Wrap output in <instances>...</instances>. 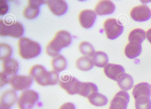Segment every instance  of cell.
<instances>
[{"label":"cell","instance_id":"cell-30","mask_svg":"<svg viewBox=\"0 0 151 109\" xmlns=\"http://www.w3.org/2000/svg\"><path fill=\"white\" fill-rule=\"evenodd\" d=\"M12 76L6 74L3 71L0 73V87L5 84H9V81Z\"/></svg>","mask_w":151,"mask_h":109},{"label":"cell","instance_id":"cell-35","mask_svg":"<svg viewBox=\"0 0 151 109\" xmlns=\"http://www.w3.org/2000/svg\"></svg>","mask_w":151,"mask_h":109},{"label":"cell","instance_id":"cell-11","mask_svg":"<svg viewBox=\"0 0 151 109\" xmlns=\"http://www.w3.org/2000/svg\"><path fill=\"white\" fill-rule=\"evenodd\" d=\"M46 3V1L45 0H29L28 5L23 10V16L28 19L35 18L39 13L40 6Z\"/></svg>","mask_w":151,"mask_h":109},{"label":"cell","instance_id":"cell-20","mask_svg":"<svg viewBox=\"0 0 151 109\" xmlns=\"http://www.w3.org/2000/svg\"><path fill=\"white\" fill-rule=\"evenodd\" d=\"M98 88L95 84L90 82L80 81L77 94L87 98L92 93L98 92Z\"/></svg>","mask_w":151,"mask_h":109},{"label":"cell","instance_id":"cell-32","mask_svg":"<svg viewBox=\"0 0 151 109\" xmlns=\"http://www.w3.org/2000/svg\"><path fill=\"white\" fill-rule=\"evenodd\" d=\"M59 109H76L74 105L70 102H67L61 105Z\"/></svg>","mask_w":151,"mask_h":109},{"label":"cell","instance_id":"cell-26","mask_svg":"<svg viewBox=\"0 0 151 109\" xmlns=\"http://www.w3.org/2000/svg\"><path fill=\"white\" fill-rule=\"evenodd\" d=\"M146 33L143 29L136 28L132 30L129 33L128 39L129 42L135 41L142 44L146 37Z\"/></svg>","mask_w":151,"mask_h":109},{"label":"cell","instance_id":"cell-24","mask_svg":"<svg viewBox=\"0 0 151 109\" xmlns=\"http://www.w3.org/2000/svg\"><path fill=\"white\" fill-rule=\"evenodd\" d=\"M67 61L61 54L53 57L51 60V65L53 70L60 72L65 70L67 67Z\"/></svg>","mask_w":151,"mask_h":109},{"label":"cell","instance_id":"cell-14","mask_svg":"<svg viewBox=\"0 0 151 109\" xmlns=\"http://www.w3.org/2000/svg\"><path fill=\"white\" fill-rule=\"evenodd\" d=\"M17 99L15 90L12 89L6 90L1 96L0 108L9 109L15 104Z\"/></svg>","mask_w":151,"mask_h":109},{"label":"cell","instance_id":"cell-3","mask_svg":"<svg viewBox=\"0 0 151 109\" xmlns=\"http://www.w3.org/2000/svg\"><path fill=\"white\" fill-rule=\"evenodd\" d=\"M18 46L19 56L24 59L35 57L41 52L40 46L38 42L26 37L19 38L18 40Z\"/></svg>","mask_w":151,"mask_h":109},{"label":"cell","instance_id":"cell-22","mask_svg":"<svg viewBox=\"0 0 151 109\" xmlns=\"http://www.w3.org/2000/svg\"><path fill=\"white\" fill-rule=\"evenodd\" d=\"M76 64L78 69L84 71L91 70L94 65L92 58L86 56H83L78 58Z\"/></svg>","mask_w":151,"mask_h":109},{"label":"cell","instance_id":"cell-13","mask_svg":"<svg viewBox=\"0 0 151 109\" xmlns=\"http://www.w3.org/2000/svg\"><path fill=\"white\" fill-rule=\"evenodd\" d=\"M96 17V14L93 10L85 9L81 11L78 15L81 25L83 28L88 29L93 25Z\"/></svg>","mask_w":151,"mask_h":109},{"label":"cell","instance_id":"cell-15","mask_svg":"<svg viewBox=\"0 0 151 109\" xmlns=\"http://www.w3.org/2000/svg\"><path fill=\"white\" fill-rule=\"evenodd\" d=\"M46 4L50 11L56 15L64 14L68 9L67 4L64 0H47Z\"/></svg>","mask_w":151,"mask_h":109},{"label":"cell","instance_id":"cell-5","mask_svg":"<svg viewBox=\"0 0 151 109\" xmlns=\"http://www.w3.org/2000/svg\"><path fill=\"white\" fill-rule=\"evenodd\" d=\"M39 99L37 92L32 89L23 91L17 100V105L19 109H32Z\"/></svg>","mask_w":151,"mask_h":109},{"label":"cell","instance_id":"cell-6","mask_svg":"<svg viewBox=\"0 0 151 109\" xmlns=\"http://www.w3.org/2000/svg\"><path fill=\"white\" fill-rule=\"evenodd\" d=\"M103 25L107 38L111 40L117 38L122 34L124 30L122 23L115 18L106 19Z\"/></svg>","mask_w":151,"mask_h":109},{"label":"cell","instance_id":"cell-12","mask_svg":"<svg viewBox=\"0 0 151 109\" xmlns=\"http://www.w3.org/2000/svg\"><path fill=\"white\" fill-rule=\"evenodd\" d=\"M104 72L109 78L117 81L125 73L124 67L121 65L108 63L104 67Z\"/></svg>","mask_w":151,"mask_h":109},{"label":"cell","instance_id":"cell-16","mask_svg":"<svg viewBox=\"0 0 151 109\" xmlns=\"http://www.w3.org/2000/svg\"><path fill=\"white\" fill-rule=\"evenodd\" d=\"M115 8V4L111 1L101 0L96 4L95 11L96 14L99 15H105L113 13Z\"/></svg>","mask_w":151,"mask_h":109},{"label":"cell","instance_id":"cell-27","mask_svg":"<svg viewBox=\"0 0 151 109\" xmlns=\"http://www.w3.org/2000/svg\"><path fill=\"white\" fill-rule=\"evenodd\" d=\"M81 53L84 56L93 57L95 53V49L93 46L89 42L83 41L81 42L79 46Z\"/></svg>","mask_w":151,"mask_h":109},{"label":"cell","instance_id":"cell-21","mask_svg":"<svg viewBox=\"0 0 151 109\" xmlns=\"http://www.w3.org/2000/svg\"><path fill=\"white\" fill-rule=\"evenodd\" d=\"M87 98L90 103L97 107L104 106L107 104L108 102L106 97L98 92L92 93Z\"/></svg>","mask_w":151,"mask_h":109},{"label":"cell","instance_id":"cell-28","mask_svg":"<svg viewBox=\"0 0 151 109\" xmlns=\"http://www.w3.org/2000/svg\"><path fill=\"white\" fill-rule=\"evenodd\" d=\"M136 109H151L150 98L141 96L135 99Z\"/></svg>","mask_w":151,"mask_h":109},{"label":"cell","instance_id":"cell-4","mask_svg":"<svg viewBox=\"0 0 151 109\" xmlns=\"http://www.w3.org/2000/svg\"><path fill=\"white\" fill-rule=\"evenodd\" d=\"M24 33L22 24L17 21H7L0 20V35L2 36H9L15 38H19Z\"/></svg>","mask_w":151,"mask_h":109},{"label":"cell","instance_id":"cell-18","mask_svg":"<svg viewBox=\"0 0 151 109\" xmlns=\"http://www.w3.org/2000/svg\"><path fill=\"white\" fill-rule=\"evenodd\" d=\"M132 94L134 99L141 96L150 98L151 86L147 82L138 83L134 86Z\"/></svg>","mask_w":151,"mask_h":109},{"label":"cell","instance_id":"cell-17","mask_svg":"<svg viewBox=\"0 0 151 109\" xmlns=\"http://www.w3.org/2000/svg\"><path fill=\"white\" fill-rule=\"evenodd\" d=\"M142 51L141 44L135 41H131L127 44L124 49V53L126 57L133 59L139 56Z\"/></svg>","mask_w":151,"mask_h":109},{"label":"cell","instance_id":"cell-2","mask_svg":"<svg viewBox=\"0 0 151 109\" xmlns=\"http://www.w3.org/2000/svg\"><path fill=\"white\" fill-rule=\"evenodd\" d=\"M71 41V36L68 32L65 30L59 31L46 46L45 52L50 56L56 57L60 54L61 49L68 47Z\"/></svg>","mask_w":151,"mask_h":109},{"label":"cell","instance_id":"cell-10","mask_svg":"<svg viewBox=\"0 0 151 109\" xmlns=\"http://www.w3.org/2000/svg\"><path fill=\"white\" fill-rule=\"evenodd\" d=\"M130 100L128 93L125 91L118 92L111 100L109 109H127Z\"/></svg>","mask_w":151,"mask_h":109},{"label":"cell","instance_id":"cell-25","mask_svg":"<svg viewBox=\"0 0 151 109\" xmlns=\"http://www.w3.org/2000/svg\"><path fill=\"white\" fill-rule=\"evenodd\" d=\"M92 59L94 65L99 67H104L109 62L107 55L101 51L96 52L92 57Z\"/></svg>","mask_w":151,"mask_h":109},{"label":"cell","instance_id":"cell-31","mask_svg":"<svg viewBox=\"0 0 151 109\" xmlns=\"http://www.w3.org/2000/svg\"><path fill=\"white\" fill-rule=\"evenodd\" d=\"M8 10V5L6 1H0V15H3L5 14Z\"/></svg>","mask_w":151,"mask_h":109},{"label":"cell","instance_id":"cell-33","mask_svg":"<svg viewBox=\"0 0 151 109\" xmlns=\"http://www.w3.org/2000/svg\"><path fill=\"white\" fill-rule=\"evenodd\" d=\"M146 35L147 40L151 44V28L147 31Z\"/></svg>","mask_w":151,"mask_h":109},{"label":"cell","instance_id":"cell-9","mask_svg":"<svg viewBox=\"0 0 151 109\" xmlns=\"http://www.w3.org/2000/svg\"><path fill=\"white\" fill-rule=\"evenodd\" d=\"M130 15L133 19L138 22H143L151 17V10L146 4L136 6L132 9Z\"/></svg>","mask_w":151,"mask_h":109},{"label":"cell","instance_id":"cell-1","mask_svg":"<svg viewBox=\"0 0 151 109\" xmlns=\"http://www.w3.org/2000/svg\"><path fill=\"white\" fill-rule=\"evenodd\" d=\"M29 74L38 84L43 86L55 85L59 80L58 72L54 70L47 71L43 66L39 64L33 66Z\"/></svg>","mask_w":151,"mask_h":109},{"label":"cell","instance_id":"cell-19","mask_svg":"<svg viewBox=\"0 0 151 109\" xmlns=\"http://www.w3.org/2000/svg\"><path fill=\"white\" fill-rule=\"evenodd\" d=\"M2 66V71L11 76L16 75L19 69L18 62L16 60L12 58L3 60Z\"/></svg>","mask_w":151,"mask_h":109},{"label":"cell","instance_id":"cell-23","mask_svg":"<svg viewBox=\"0 0 151 109\" xmlns=\"http://www.w3.org/2000/svg\"><path fill=\"white\" fill-rule=\"evenodd\" d=\"M117 82L120 88L125 91L130 90L134 85V80L132 77L125 73L117 81Z\"/></svg>","mask_w":151,"mask_h":109},{"label":"cell","instance_id":"cell-8","mask_svg":"<svg viewBox=\"0 0 151 109\" xmlns=\"http://www.w3.org/2000/svg\"><path fill=\"white\" fill-rule=\"evenodd\" d=\"M33 82V78L30 75H15L10 78L9 84L13 90L24 91L29 88Z\"/></svg>","mask_w":151,"mask_h":109},{"label":"cell","instance_id":"cell-7","mask_svg":"<svg viewBox=\"0 0 151 109\" xmlns=\"http://www.w3.org/2000/svg\"><path fill=\"white\" fill-rule=\"evenodd\" d=\"M80 81L69 75H65L61 77L58 81L60 86L69 95L78 94Z\"/></svg>","mask_w":151,"mask_h":109},{"label":"cell","instance_id":"cell-29","mask_svg":"<svg viewBox=\"0 0 151 109\" xmlns=\"http://www.w3.org/2000/svg\"><path fill=\"white\" fill-rule=\"evenodd\" d=\"M12 50L9 44L4 43L0 44V59L4 60L9 58L12 55Z\"/></svg>","mask_w":151,"mask_h":109},{"label":"cell","instance_id":"cell-34","mask_svg":"<svg viewBox=\"0 0 151 109\" xmlns=\"http://www.w3.org/2000/svg\"><path fill=\"white\" fill-rule=\"evenodd\" d=\"M0 109H8L4 108H0Z\"/></svg>","mask_w":151,"mask_h":109}]
</instances>
